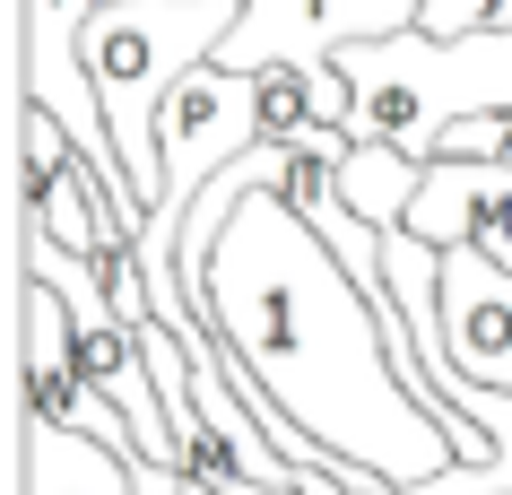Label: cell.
Here are the masks:
<instances>
[{"instance_id":"cell-1","label":"cell","mask_w":512,"mask_h":495,"mask_svg":"<svg viewBox=\"0 0 512 495\" xmlns=\"http://www.w3.org/2000/svg\"><path fill=\"white\" fill-rule=\"evenodd\" d=\"M200 313L322 452L382 469L391 487H426L460 461L452 435L417 409V391L391 365L374 287H356L339 244L304 209H287L278 183L226 218Z\"/></svg>"},{"instance_id":"cell-2","label":"cell","mask_w":512,"mask_h":495,"mask_svg":"<svg viewBox=\"0 0 512 495\" xmlns=\"http://www.w3.org/2000/svg\"><path fill=\"white\" fill-rule=\"evenodd\" d=\"M235 18H243V0H105V9L79 27L87 79H96L105 122H113L122 183L139 192L148 218H157V200H165L157 113H165V96H174L200 61H217V44L235 35Z\"/></svg>"},{"instance_id":"cell-3","label":"cell","mask_w":512,"mask_h":495,"mask_svg":"<svg viewBox=\"0 0 512 495\" xmlns=\"http://www.w3.org/2000/svg\"><path fill=\"white\" fill-rule=\"evenodd\" d=\"M348 79V131L382 139L400 157H443V131L460 113H512V27H478V35H374L339 53Z\"/></svg>"},{"instance_id":"cell-4","label":"cell","mask_w":512,"mask_h":495,"mask_svg":"<svg viewBox=\"0 0 512 495\" xmlns=\"http://www.w3.org/2000/svg\"><path fill=\"white\" fill-rule=\"evenodd\" d=\"M18 296H27V322H18L27 409H35V417H61V426H79V435H105L113 452H131V461H139V435H131V417L113 409L105 391L87 383V365H79V330H70V304H61L53 287H44V278H27Z\"/></svg>"},{"instance_id":"cell-5","label":"cell","mask_w":512,"mask_h":495,"mask_svg":"<svg viewBox=\"0 0 512 495\" xmlns=\"http://www.w3.org/2000/svg\"><path fill=\"white\" fill-rule=\"evenodd\" d=\"M408 226L443 252L478 244L486 261L512 270V157H434L408 200Z\"/></svg>"},{"instance_id":"cell-6","label":"cell","mask_w":512,"mask_h":495,"mask_svg":"<svg viewBox=\"0 0 512 495\" xmlns=\"http://www.w3.org/2000/svg\"><path fill=\"white\" fill-rule=\"evenodd\" d=\"M443 339H452V365L512 391V270L486 261L478 244L443 252Z\"/></svg>"},{"instance_id":"cell-7","label":"cell","mask_w":512,"mask_h":495,"mask_svg":"<svg viewBox=\"0 0 512 495\" xmlns=\"http://www.w3.org/2000/svg\"><path fill=\"white\" fill-rule=\"evenodd\" d=\"M27 495H139V469L131 452H113L105 435H79L61 417H35L27 409Z\"/></svg>"},{"instance_id":"cell-8","label":"cell","mask_w":512,"mask_h":495,"mask_svg":"<svg viewBox=\"0 0 512 495\" xmlns=\"http://www.w3.org/2000/svg\"><path fill=\"white\" fill-rule=\"evenodd\" d=\"M417 183H426V157H400L382 139H356L348 157H339V192H348L356 218H374V226H408Z\"/></svg>"},{"instance_id":"cell-9","label":"cell","mask_w":512,"mask_h":495,"mask_svg":"<svg viewBox=\"0 0 512 495\" xmlns=\"http://www.w3.org/2000/svg\"><path fill=\"white\" fill-rule=\"evenodd\" d=\"M512 148V113H460L443 131V157H504Z\"/></svg>"},{"instance_id":"cell-10","label":"cell","mask_w":512,"mask_h":495,"mask_svg":"<svg viewBox=\"0 0 512 495\" xmlns=\"http://www.w3.org/2000/svg\"><path fill=\"white\" fill-rule=\"evenodd\" d=\"M495 9H504V0H426L417 27L426 35H478V27H495Z\"/></svg>"},{"instance_id":"cell-11","label":"cell","mask_w":512,"mask_h":495,"mask_svg":"<svg viewBox=\"0 0 512 495\" xmlns=\"http://www.w3.org/2000/svg\"><path fill=\"white\" fill-rule=\"evenodd\" d=\"M504 157H512V148H504Z\"/></svg>"}]
</instances>
